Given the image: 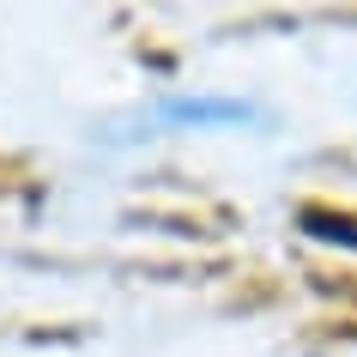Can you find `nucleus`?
<instances>
[{"label":"nucleus","mask_w":357,"mask_h":357,"mask_svg":"<svg viewBox=\"0 0 357 357\" xmlns=\"http://www.w3.org/2000/svg\"><path fill=\"white\" fill-rule=\"evenodd\" d=\"M158 121L176 133H230V128H261V109L248 97H218V91H169L158 97Z\"/></svg>","instance_id":"nucleus-1"}]
</instances>
